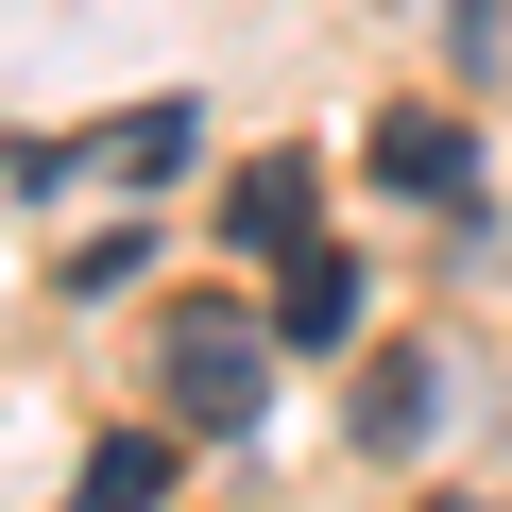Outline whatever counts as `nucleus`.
Listing matches in <instances>:
<instances>
[{
  "label": "nucleus",
  "instance_id": "nucleus-1",
  "mask_svg": "<svg viewBox=\"0 0 512 512\" xmlns=\"http://www.w3.org/2000/svg\"><path fill=\"white\" fill-rule=\"evenodd\" d=\"M274 342H291V325H256V308H171V325H154V393H171V427H188V444L256 427V410H274Z\"/></svg>",
  "mask_w": 512,
  "mask_h": 512
},
{
  "label": "nucleus",
  "instance_id": "nucleus-2",
  "mask_svg": "<svg viewBox=\"0 0 512 512\" xmlns=\"http://www.w3.org/2000/svg\"><path fill=\"white\" fill-rule=\"evenodd\" d=\"M154 171H188V103H137V120H86V137H18V154H0L18 205H52V188H154Z\"/></svg>",
  "mask_w": 512,
  "mask_h": 512
},
{
  "label": "nucleus",
  "instance_id": "nucleus-3",
  "mask_svg": "<svg viewBox=\"0 0 512 512\" xmlns=\"http://www.w3.org/2000/svg\"><path fill=\"white\" fill-rule=\"evenodd\" d=\"M222 239H239V256H308V239H325V171H308V154H256V171L222 188Z\"/></svg>",
  "mask_w": 512,
  "mask_h": 512
},
{
  "label": "nucleus",
  "instance_id": "nucleus-4",
  "mask_svg": "<svg viewBox=\"0 0 512 512\" xmlns=\"http://www.w3.org/2000/svg\"><path fill=\"white\" fill-rule=\"evenodd\" d=\"M376 188H393V205H478L461 120H444V103H393V120H376Z\"/></svg>",
  "mask_w": 512,
  "mask_h": 512
},
{
  "label": "nucleus",
  "instance_id": "nucleus-5",
  "mask_svg": "<svg viewBox=\"0 0 512 512\" xmlns=\"http://www.w3.org/2000/svg\"><path fill=\"white\" fill-rule=\"evenodd\" d=\"M274 325H291V342H342V325H359V274H342L325 239L291 256V308H274Z\"/></svg>",
  "mask_w": 512,
  "mask_h": 512
},
{
  "label": "nucleus",
  "instance_id": "nucleus-6",
  "mask_svg": "<svg viewBox=\"0 0 512 512\" xmlns=\"http://www.w3.org/2000/svg\"><path fill=\"white\" fill-rule=\"evenodd\" d=\"M86 495H103V512H154V495H171V444H137V427L86 444Z\"/></svg>",
  "mask_w": 512,
  "mask_h": 512
},
{
  "label": "nucleus",
  "instance_id": "nucleus-7",
  "mask_svg": "<svg viewBox=\"0 0 512 512\" xmlns=\"http://www.w3.org/2000/svg\"><path fill=\"white\" fill-rule=\"evenodd\" d=\"M427 410H444V376H427V359H410V376H376V393H359V444H410V427H427Z\"/></svg>",
  "mask_w": 512,
  "mask_h": 512
}]
</instances>
